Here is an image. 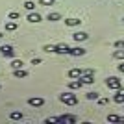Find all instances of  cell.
<instances>
[{
	"label": "cell",
	"instance_id": "1",
	"mask_svg": "<svg viewBox=\"0 0 124 124\" xmlns=\"http://www.w3.org/2000/svg\"><path fill=\"white\" fill-rule=\"evenodd\" d=\"M59 102H63L65 106H76L78 96L72 94V93H63V94H59Z\"/></svg>",
	"mask_w": 124,
	"mask_h": 124
},
{
	"label": "cell",
	"instance_id": "2",
	"mask_svg": "<svg viewBox=\"0 0 124 124\" xmlns=\"http://www.w3.org/2000/svg\"><path fill=\"white\" fill-rule=\"evenodd\" d=\"M106 85H108V89H113V91L122 87V83H120V80L117 76H109L108 80H106Z\"/></svg>",
	"mask_w": 124,
	"mask_h": 124
},
{
	"label": "cell",
	"instance_id": "3",
	"mask_svg": "<svg viewBox=\"0 0 124 124\" xmlns=\"http://www.w3.org/2000/svg\"><path fill=\"white\" fill-rule=\"evenodd\" d=\"M0 54L4 57H13L15 56V50H13L11 45H2V46H0Z\"/></svg>",
	"mask_w": 124,
	"mask_h": 124
},
{
	"label": "cell",
	"instance_id": "4",
	"mask_svg": "<svg viewBox=\"0 0 124 124\" xmlns=\"http://www.w3.org/2000/svg\"><path fill=\"white\" fill-rule=\"evenodd\" d=\"M28 104H30L31 108H41L43 104H45V98H41V96H31V98H28Z\"/></svg>",
	"mask_w": 124,
	"mask_h": 124
},
{
	"label": "cell",
	"instance_id": "5",
	"mask_svg": "<svg viewBox=\"0 0 124 124\" xmlns=\"http://www.w3.org/2000/svg\"><path fill=\"white\" fill-rule=\"evenodd\" d=\"M85 48H82V46H74V48H69V56H74V57H78V56H85Z\"/></svg>",
	"mask_w": 124,
	"mask_h": 124
},
{
	"label": "cell",
	"instance_id": "6",
	"mask_svg": "<svg viewBox=\"0 0 124 124\" xmlns=\"http://www.w3.org/2000/svg\"><path fill=\"white\" fill-rule=\"evenodd\" d=\"M72 39L78 43H82V41H87L89 39V33H85V31H76V33H72Z\"/></svg>",
	"mask_w": 124,
	"mask_h": 124
},
{
	"label": "cell",
	"instance_id": "7",
	"mask_svg": "<svg viewBox=\"0 0 124 124\" xmlns=\"http://www.w3.org/2000/svg\"><path fill=\"white\" fill-rule=\"evenodd\" d=\"M113 102H117V104H124V89H122V87L117 89V94L113 96Z\"/></svg>",
	"mask_w": 124,
	"mask_h": 124
},
{
	"label": "cell",
	"instance_id": "8",
	"mask_svg": "<svg viewBox=\"0 0 124 124\" xmlns=\"http://www.w3.org/2000/svg\"><path fill=\"white\" fill-rule=\"evenodd\" d=\"M59 122L74 124V122H76V117H74V115H61V117H59Z\"/></svg>",
	"mask_w": 124,
	"mask_h": 124
},
{
	"label": "cell",
	"instance_id": "9",
	"mask_svg": "<svg viewBox=\"0 0 124 124\" xmlns=\"http://www.w3.org/2000/svg\"><path fill=\"white\" fill-rule=\"evenodd\" d=\"M82 85H83L82 78H74L72 82H69V89H80Z\"/></svg>",
	"mask_w": 124,
	"mask_h": 124
},
{
	"label": "cell",
	"instance_id": "10",
	"mask_svg": "<svg viewBox=\"0 0 124 124\" xmlns=\"http://www.w3.org/2000/svg\"><path fill=\"white\" fill-rule=\"evenodd\" d=\"M67 74H69L70 80H74V78H82V69H70Z\"/></svg>",
	"mask_w": 124,
	"mask_h": 124
},
{
	"label": "cell",
	"instance_id": "11",
	"mask_svg": "<svg viewBox=\"0 0 124 124\" xmlns=\"http://www.w3.org/2000/svg\"><path fill=\"white\" fill-rule=\"evenodd\" d=\"M13 76L19 78V80H21V78H28V70H24V69H15V70H13Z\"/></svg>",
	"mask_w": 124,
	"mask_h": 124
},
{
	"label": "cell",
	"instance_id": "12",
	"mask_svg": "<svg viewBox=\"0 0 124 124\" xmlns=\"http://www.w3.org/2000/svg\"><path fill=\"white\" fill-rule=\"evenodd\" d=\"M28 21H30V22H41V15H39L37 11H30V15H28Z\"/></svg>",
	"mask_w": 124,
	"mask_h": 124
},
{
	"label": "cell",
	"instance_id": "13",
	"mask_svg": "<svg viewBox=\"0 0 124 124\" xmlns=\"http://www.w3.org/2000/svg\"><path fill=\"white\" fill-rule=\"evenodd\" d=\"M65 24H67V26H80L82 21L76 19V17H70V19H65Z\"/></svg>",
	"mask_w": 124,
	"mask_h": 124
},
{
	"label": "cell",
	"instance_id": "14",
	"mask_svg": "<svg viewBox=\"0 0 124 124\" xmlns=\"http://www.w3.org/2000/svg\"><path fill=\"white\" fill-rule=\"evenodd\" d=\"M82 82L87 83V85H91V83H94V76L93 74H82Z\"/></svg>",
	"mask_w": 124,
	"mask_h": 124
},
{
	"label": "cell",
	"instance_id": "15",
	"mask_svg": "<svg viewBox=\"0 0 124 124\" xmlns=\"http://www.w3.org/2000/svg\"><path fill=\"white\" fill-rule=\"evenodd\" d=\"M69 45H57L56 46V54H69Z\"/></svg>",
	"mask_w": 124,
	"mask_h": 124
},
{
	"label": "cell",
	"instance_id": "16",
	"mask_svg": "<svg viewBox=\"0 0 124 124\" xmlns=\"http://www.w3.org/2000/svg\"><path fill=\"white\" fill-rule=\"evenodd\" d=\"M46 19H48V21H59V19H61V13H57V11H50V13L46 15Z\"/></svg>",
	"mask_w": 124,
	"mask_h": 124
},
{
	"label": "cell",
	"instance_id": "17",
	"mask_svg": "<svg viewBox=\"0 0 124 124\" xmlns=\"http://www.w3.org/2000/svg\"><path fill=\"white\" fill-rule=\"evenodd\" d=\"M113 57H115V59H122V61H124V48H117V50L113 52Z\"/></svg>",
	"mask_w": 124,
	"mask_h": 124
},
{
	"label": "cell",
	"instance_id": "18",
	"mask_svg": "<svg viewBox=\"0 0 124 124\" xmlns=\"http://www.w3.org/2000/svg\"><path fill=\"white\" fill-rule=\"evenodd\" d=\"M9 119L11 120H21L22 119V111H11V113H9Z\"/></svg>",
	"mask_w": 124,
	"mask_h": 124
},
{
	"label": "cell",
	"instance_id": "19",
	"mask_svg": "<svg viewBox=\"0 0 124 124\" xmlns=\"http://www.w3.org/2000/svg\"><path fill=\"white\" fill-rule=\"evenodd\" d=\"M24 9L33 11V9H35V2H31V0H26V2H24Z\"/></svg>",
	"mask_w": 124,
	"mask_h": 124
},
{
	"label": "cell",
	"instance_id": "20",
	"mask_svg": "<svg viewBox=\"0 0 124 124\" xmlns=\"http://www.w3.org/2000/svg\"><path fill=\"white\" fill-rule=\"evenodd\" d=\"M6 30H8V31H15L17 30V22H13V21L6 22Z\"/></svg>",
	"mask_w": 124,
	"mask_h": 124
},
{
	"label": "cell",
	"instance_id": "21",
	"mask_svg": "<svg viewBox=\"0 0 124 124\" xmlns=\"http://www.w3.org/2000/svg\"><path fill=\"white\" fill-rule=\"evenodd\" d=\"M11 69H13V70H15V69H22V61L21 59H13V61H11Z\"/></svg>",
	"mask_w": 124,
	"mask_h": 124
},
{
	"label": "cell",
	"instance_id": "22",
	"mask_svg": "<svg viewBox=\"0 0 124 124\" xmlns=\"http://www.w3.org/2000/svg\"><path fill=\"white\" fill-rule=\"evenodd\" d=\"M98 96L100 94L96 93V91H89L87 93V100H98Z\"/></svg>",
	"mask_w": 124,
	"mask_h": 124
},
{
	"label": "cell",
	"instance_id": "23",
	"mask_svg": "<svg viewBox=\"0 0 124 124\" xmlns=\"http://www.w3.org/2000/svg\"><path fill=\"white\" fill-rule=\"evenodd\" d=\"M108 122H120L119 115H108Z\"/></svg>",
	"mask_w": 124,
	"mask_h": 124
},
{
	"label": "cell",
	"instance_id": "24",
	"mask_svg": "<svg viewBox=\"0 0 124 124\" xmlns=\"http://www.w3.org/2000/svg\"><path fill=\"white\" fill-rule=\"evenodd\" d=\"M43 50L48 52V54H52V52L56 54V46H52V45H45V46H43Z\"/></svg>",
	"mask_w": 124,
	"mask_h": 124
},
{
	"label": "cell",
	"instance_id": "25",
	"mask_svg": "<svg viewBox=\"0 0 124 124\" xmlns=\"http://www.w3.org/2000/svg\"><path fill=\"white\" fill-rule=\"evenodd\" d=\"M46 124H54V122H59V117H48L46 120H45Z\"/></svg>",
	"mask_w": 124,
	"mask_h": 124
},
{
	"label": "cell",
	"instance_id": "26",
	"mask_svg": "<svg viewBox=\"0 0 124 124\" xmlns=\"http://www.w3.org/2000/svg\"><path fill=\"white\" fill-rule=\"evenodd\" d=\"M54 2H56V0H39L41 6H54Z\"/></svg>",
	"mask_w": 124,
	"mask_h": 124
},
{
	"label": "cell",
	"instance_id": "27",
	"mask_svg": "<svg viewBox=\"0 0 124 124\" xmlns=\"http://www.w3.org/2000/svg\"><path fill=\"white\" fill-rule=\"evenodd\" d=\"M19 17H21V15H19V13H15V11H11V13H9V19H11V21H17Z\"/></svg>",
	"mask_w": 124,
	"mask_h": 124
},
{
	"label": "cell",
	"instance_id": "28",
	"mask_svg": "<svg viewBox=\"0 0 124 124\" xmlns=\"http://www.w3.org/2000/svg\"><path fill=\"white\" fill-rule=\"evenodd\" d=\"M113 46H115V48H124V41H117Z\"/></svg>",
	"mask_w": 124,
	"mask_h": 124
},
{
	"label": "cell",
	"instance_id": "29",
	"mask_svg": "<svg viewBox=\"0 0 124 124\" xmlns=\"http://www.w3.org/2000/svg\"><path fill=\"white\" fill-rule=\"evenodd\" d=\"M108 102H109V98H98V104H100V106H106Z\"/></svg>",
	"mask_w": 124,
	"mask_h": 124
},
{
	"label": "cell",
	"instance_id": "30",
	"mask_svg": "<svg viewBox=\"0 0 124 124\" xmlns=\"http://www.w3.org/2000/svg\"><path fill=\"white\" fill-rule=\"evenodd\" d=\"M39 63H41V57H33L31 59V65H39Z\"/></svg>",
	"mask_w": 124,
	"mask_h": 124
},
{
	"label": "cell",
	"instance_id": "31",
	"mask_svg": "<svg viewBox=\"0 0 124 124\" xmlns=\"http://www.w3.org/2000/svg\"><path fill=\"white\" fill-rule=\"evenodd\" d=\"M119 72H124V61H122V63L119 65Z\"/></svg>",
	"mask_w": 124,
	"mask_h": 124
},
{
	"label": "cell",
	"instance_id": "32",
	"mask_svg": "<svg viewBox=\"0 0 124 124\" xmlns=\"http://www.w3.org/2000/svg\"><path fill=\"white\" fill-rule=\"evenodd\" d=\"M0 37H2V33H0Z\"/></svg>",
	"mask_w": 124,
	"mask_h": 124
},
{
	"label": "cell",
	"instance_id": "33",
	"mask_svg": "<svg viewBox=\"0 0 124 124\" xmlns=\"http://www.w3.org/2000/svg\"><path fill=\"white\" fill-rule=\"evenodd\" d=\"M122 21H124V19H122Z\"/></svg>",
	"mask_w": 124,
	"mask_h": 124
},
{
	"label": "cell",
	"instance_id": "34",
	"mask_svg": "<svg viewBox=\"0 0 124 124\" xmlns=\"http://www.w3.org/2000/svg\"><path fill=\"white\" fill-rule=\"evenodd\" d=\"M0 89H2V87H0Z\"/></svg>",
	"mask_w": 124,
	"mask_h": 124
}]
</instances>
